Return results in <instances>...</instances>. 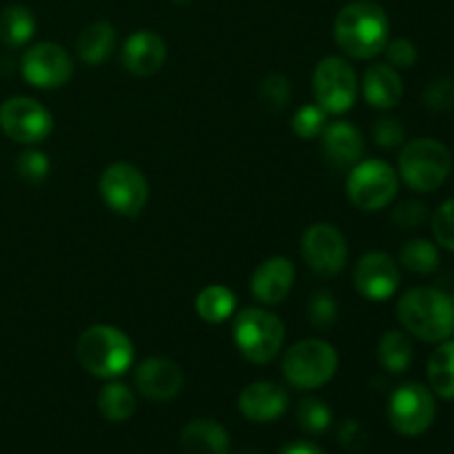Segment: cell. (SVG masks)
<instances>
[{"label":"cell","mask_w":454,"mask_h":454,"mask_svg":"<svg viewBox=\"0 0 454 454\" xmlns=\"http://www.w3.org/2000/svg\"><path fill=\"white\" fill-rule=\"evenodd\" d=\"M335 40L346 56L371 60L384 53L390 40V20L375 0H353L335 18Z\"/></svg>","instance_id":"1"},{"label":"cell","mask_w":454,"mask_h":454,"mask_svg":"<svg viewBox=\"0 0 454 454\" xmlns=\"http://www.w3.org/2000/svg\"><path fill=\"white\" fill-rule=\"evenodd\" d=\"M397 319L408 335L442 344L454 335V300L433 286H417L397 301Z\"/></svg>","instance_id":"2"},{"label":"cell","mask_w":454,"mask_h":454,"mask_svg":"<svg viewBox=\"0 0 454 454\" xmlns=\"http://www.w3.org/2000/svg\"><path fill=\"white\" fill-rule=\"evenodd\" d=\"M78 362L89 375L100 380H115L124 375L136 362V346L131 337L109 324H96L80 333L75 341Z\"/></svg>","instance_id":"3"},{"label":"cell","mask_w":454,"mask_h":454,"mask_svg":"<svg viewBox=\"0 0 454 454\" xmlns=\"http://www.w3.org/2000/svg\"><path fill=\"white\" fill-rule=\"evenodd\" d=\"M452 171V153L434 137H417L403 145L397 162V176L419 193H433L446 184Z\"/></svg>","instance_id":"4"},{"label":"cell","mask_w":454,"mask_h":454,"mask_svg":"<svg viewBox=\"0 0 454 454\" xmlns=\"http://www.w3.org/2000/svg\"><path fill=\"white\" fill-rule=\"evenodd\" d=\"M286 326L275 313L264 309H244L235 315L233 340L239 355L251 364H269L279 355Z\"/></svg>","instance_id":"5"},{"label":"cell","mask_w":454,"mask_h":454,"mask_svg":"<svg viewBox=\"0 0 454 454\" xmlns=\"http://www.w3.org/2000/svg\"><path fill=\"white\" fill-rule=\"evenodd\" d=\"M340 357L335 346L324 340H301L282 357L284 380L300 390H317L335 377Z\"/></svg>","instance_id":"6"},{"label":"cell","mask_w":454,"mask_h":454,"mask_svg":"<svg viewBox=\"0 0 454 454\" xmlns=\"http://www.w3.org/2000/svg\"><path fill=\"white\" fill-rule=\"evenodd\" d=\"M399 193V176L384 160H359L346 177V195L355 208L377 213Z\"/></svg>","instance_id":"7"},{"label":"cell","mask_w":454,"mask_h":454,"mask_svg":"<svg viewBox=\"0 0 454 454\" xmlns=\"http://www.w3.org/2000/svg\"><path fill=\"white\" fill-rule=\"evenodd\" d=\"M315 102L326 114L341 115L353 109L359 93V80L348 60L340 56H326L319 60L313 74Z\"/></svg>","instance_id":"8"},{"label":"cell","mask_w":454,"mask_h":454,"mask_svg":"<svg viewBox=\"0 0 454 454\" xmlns=\"http://www.w3.org/2000/svg\"><path fill=\"white\" fill-rule=\"evenodd\" d=\"M437 417V402L434 393L424 384L408 381L402 384L388 402V421L403 437H419Z\"/></svg>","instance_id":"9"},{"label":"cell","mask_w":454,"mask_h":454,"mask_svg":"<svg viewBox=\"0 0 454 454\" xmlns=\"http://www.w3.org/2000/svg\"><path fill=\"white\" fill-rule=\"evenodd\" d=\"M98 189L106 207L122 217H137L149 202V182L140 168L129 162L106 167Z\"/></svg>","instance_id":"10"},{"label":"cell","mask_w":454,"mask_h":454,"mask_svg":"<svg viewBox=\"0 0 454 454\" xmlns=\"http://www.w3.org/2000/svg\"><path fill=\"white\" fill-rule=\"evenodd\" d=\"M0 129L9 140L35 145L49 137L53 118L43 102L27 96H13L0 105Z\"/></svg>","instance_id":"11"},{"label":"cell","mask_w":454,"mask_h":454,"mask_svg":"<svg viewBox=\"0 0 454 454\" xmlns=\"http://www.w3.org/2000/svg\"><path fill=\"white\" fill-rule=\"evenodd\" d=\"M301 257L306 266L319 278H335L348 260L346 238L337 226L328 222H315L301 235Z\"/></svg>","instance_id":"12"},{"label":"cell","mask_w":454,"mask_h":454,"mask_svg":"<svg viewBox=\"0 0 454 454\" xmlns=\"http://www.w3.org/2000/svg\"><path fill=\"white\" fill-rule=\"evenodd\" d=\"M22 78L35 89H58L74 75V60L56 43H38L20 60Z\"/></svg>","instance_id":"13"},{"label":"cell","mask_w":454,"mask_h":454,"mask_svg":"<svg viewBox=\"0 0 454 454\" xmlns=\"http://www.w3.org/2000/svg\"><path fill=\"white\" fill-rule=\"evenodd\" d=\"M353 282L359 295L366 300L386 301L399 291L402 273H399V264L388 253L372 251L362 255V260L355 264Z\"/></svg>","instance_id":"14"},{"label":"cell","mask_w":454,"mask_h":454,"mask_svg":"<svg viewBox=\"0 0 454 454\" xmlns=\"http://www.w3.org/2000/svg\"><path fill=\"white\" fill-rule=\"evenodd\" d=\"M133 384L145 399L164 403L180 395L182 386H184V375H182V368L171 359L149 357L137 364Z\"/></svg>","instance_id":"15"},{"label":"cell","mask_w":454,"mask_h":454,"mask_svg":"<svg viewBox=\"0 0 454 454\" xmlns=\"http://www.w3.org/2000/svg\"><path fill=\"white\" fill-rule=\"evenodd\" d=\"M164 60H167V43L162 35L155 34L151 29L133 31L122 44V65L129 74L140 75H153L162 69Z\"/></svg>","instance_id":"16"},{"label":"cell","mask_w":454,"mask_h":454,"mask_svg":"<svg viewBox=\"0 0 454 454\" xmlns=\"http://www.w3.org/2000/svg\"><path fill=\"white\" fill-rule=\"evenodd\" d=\"M295 282V266L288 257L275 255L262 262L251 278V293L257 301L275 306L284 301Z\"/></svg>","instance_id":"17"},{"label":"cell","mask_w":454,"mask_h":454,"mask_svg":"<svg viewBox=\"0 0 454 454\" xmlns=\"http://www.w3.org/2000/svg\"><path fill=\"white\" fill-rule=\"evenodd\" d=\"M238 408L253 424H269L286 412L288 393L273 381H255L239 393Z\"/></svg>","instance_id":"18"},{"label":"cell","mask_w":454,"mask_h":454,"mask_svg":"<svg viewBox=\"0 0 454 454\" xmlns=\"http://www.w3.org/2000/svg\"><path fill=\"white\" fill-rule=\"evenodd\" d=\"M322 153L335 168H353L364 155V136L355 124L331 122L322 131Z\"/></svg>","instance_id":"19"},{"label":"cell","mask_w":454,"mask_h":454,"mask_svg":"<svg viewBox=\"0 0 454 454\" xmlns=\"http://www.w3.org/2000/svg\"><path fill=\"white\" fill-rule=\"evenodd\" d=\"M362 96L375 109H393L402 102L403 98V82L402 75L395 67L390 65H371L362 75Z\"/></svg>","instance_id":"20"},{"label":"cell","mask_w":454,"mask_h":454,"mask_svg":"<svg viewBox=\"0 0 454 454\" xmlns=\"http://www.w3.org/2000/svg\"><path fill=\"white\" fill-rule=\"evenodd\" d=\"M229 433L213 419L191 421L180 434L182 454H229Z\"/></svg>","instance_id":"21"},{"label":"cell","mask_w":454,"mask_h":454,"mask_svg":"<svg viewBox=\"0 0 454 454\" xmlns=\"http://www.w3.org/2000/svg\"><path fill=\"white\" fill-rule=\"evenodd\" d=\"M115 43H118V34L114 25L106 20H96L80 31L75 40V51L80 60L87 65H100L114 53Z\"/></svg>","instance_id":"22"},{"label":"cell","mask_w":454,"mask_h":454,"mask_svg":"<svg viewBox=\"0 0 454 454\" xmlns=\"http://www.w3.org/2000/svg\"><path fill=\"white\" fill-rule=\"evenodd\" d=\"M428 384L434 397L454 402V340H446L428 359Z\"/></svg>","instance_id":"23"},{"label":"cell","mask_w":454,"mask_h":454,"mask_svg":"<svg viewBox=\"0 0 454 454\" xmlns=\"http://www.w3.org/2000/svg\"><path fill=\"white\" fill-rule=\"evenodd\" d=\"M238 309V297L231 288L222 286V284H211V286L202 288L195 297V313L200 319L208 324H222L231 319Z\"/></svg>","instance_id":"24"},{"label":"cell","mask_w":454,"mask_h":454,"mask_svg":"<svg viewBox=\"0 0 454 454\" xmlns=\"http://www.w3.org/2000/svg\"><path fill=\"white\" fill-rule=\"evenodd\" d=\"M136 393L122 381H109L98 395V411L111 424H122L136 412Z\"/></svg>","instance_id":"25"},{"label":"cell","mask_w":454,"mask_h":454,"mask_svg":"<svg viewBox=\"0 0 454 454\" xmlns=\"http://www.w3.org/2000/svg\"><path fill=\"white\" fill-rule=\"evenodd\" d=\"M377 362L386 372H406L412 364V341L403 331H386L377 344Z\"/></svg>","instance_id":"26"},{"label":"cell","mask_w":454,"mask_h":454,"mask_svg":"<svg viewBox=\"0 0 454 454\" xmlns=\"http://www.w3.org/2000/svg\"><path fill=\"white\" fill-rule=\"evenodd\" d=\"M35 34V18L31 9L12 4L0 13V43L4 47H25Z\"/></svg>","instance_id":"27"},{"label":"cell","mask_w":454,"mask_h":454,"mask_svg":"<svg viewBox=\"0 0 454 454\" xmlns=\"http://www.w3.org/2000/svg\"><path fill=\"white\" fill-rule=\"evenodd\" d=\"M399 264L411 270V273L430 275L442 264V255H439L437 244L430 242V239L417 238L403 244L402 253H399Z\"/></svg>","instance_id":"28"},{"label":"cell","mask_w":454,"mask_h":454,"mask_svg":"<svg viewBox=\"0 0 454 454\" xmlns=\"http://www.w3.org/2000/svg\"><path fill=\"white\" fill-rule=\"evenodd\" d=\"M297 424L306 434H324L333 424V412L326 402L306 397L297 403Z\"/></svg>","instance_id":"29"},{"label":"cell","mask_w":454,"mask_h":454,"mask_svg":"<svg viewBox=\"0 0 454 454\" xmlns=\"http://www.w3.org/2000/svg\"><path fill=\"white\" fill-rule=\"evenodd\" d=\"M326 111L315 102V105H304L295 111L291 120V129L297 137L301 140H315L322 136L324 127H326Z\"/></svg>","instance_id":"30"},{"label":"cell","mask_w":454,"mask_h":454,"mask_svg":"<svg viewBox=\"0 0 454 454\" xmlns=\"http://www.w3.org/2000/svg\"><path fill=\"white\" fill-rule=\"evenodd\" d=\"M306 315H309V322L315 328H322V331L331 328L337 322V315H340L335 295L328 291H315L310 295L309 306H306Z\"/></svg>","instance_id":"31"},{"label":"cell","mask_w":454,"mask_h":454,"mask_svg":"<svg viewBox=\"0 0 454 454\" xmlns=\"http://www.w3.org/2000/svg\"><path fill=\"white\" fill-rule=\"evenodd\" d=\"M49 168H51V162L38 149H25L16 160L18 176L29 184H40L49 176Z\"/></svg>","instance_id":"32"},{"label":"cell","mask_w":454,"mask_h":454,"mask_svg":"<svg viewBox=\"0 0 454 454\" xmlns=\"http://www.w3.org/2000/svg\"><path fill=\"white\" fill-rule=\"evenodd\" d=\"M434 242L446 251L454 253V198L446 200L430 217Z\"/></svg>","instance_id":"33"},{"label":"cell","mask_w":454,"mask_h":454,"mask_svg":"<svg viewBox=\"0 0 454 454\" xmlns=\"http://www.w3.org/2000/svg\"><path fill=\"white\" fill-rule=\"evenodd\" d=\"M260 96L264 105L273 111H282L291 102V82L282 74H269L262 80Z\"/></svg>","instance_id":"34"},{"label":"cell","mask_w":454,"mask_h":454,"mask_svg":"<svg viewBox=\"0 0 454 454\" xmlns=\"http://www.w3.org/2000/svg\"><path fill=\"white\" fill-rule=\"evenodd\" d=\"M424 105L433 111H448L454 106V80L434 78L424 89Z\"/></svg>","instance_id":"35"},{"label":"cell","mask_w":454,"mask_h":454,"mask_svg":"<svg viewBox=\"0 0 454 454\" xmlns=\"http://www.w3.org/2000/svg\"><path fill=\"white\" fill-rule=\"evenodd\" d=\"M390 220L402 231L419 229L428 220V207L424 202H417V200H408V202H402L399 207H395Z\"/></svg>","instance_id":"36"},{"label":"cell","mask_w":454,"mask_h":454,"mask_svg":"<svg viewBox=\"0 0 454 454\" xmlns=\"http://www.w3.org/2000/svg\"><path fill=\"white\" fill-rule=\"evenodd\" d=\"M384 53L388 65L395 67V69H411V67H415L417 58H419V53H417V44L408 38L388 40Z\"/></svg>","instance_id":"37"},{"label":"cell","mask_w":454,"mask_h":454,"mask_svg":"<svg viewBox=\"0 0 454 454\" xmlns=\"http://www.w3.org/2000/svg\"><path fill=\"white\" fill-rule=\"evenodd\" d=\"M403 137H406V129L397 118H380L372 124V140L381 149H395L403 145Z\"/></svg>","instance_id":"38"},{"label":"cell","mask_w":454,"mask_h":454,"mask_svg":"<svg viewBox=\"0 0 454 454\" xmlns=\"http://www.w3.org/2000/svg\"><path fill=\"white\" fill-rule=\"evenodd\" d=\"M340 443L346 450H364L368 443V433L362 426V421L348 419L340 428Z\"/></svg>","instance_id":"39"},{"label":"cell","mask_w":454,"mask_h":454,"mask_svg":"<svg viewBox=\"0 0 454 454\" xmlns=\"http://www.w3.org/2000/svg\"><path fill=\"white\" fill-rule=\"evenodd\" d=\"M278 454H324L322 448H317L315 443L309 442H293L286 443Z\"/></svg>","instance_id":"40"},{"label":"cell","mask_w":454,"mask_h":454,"mask_svg":"<svg viewBox=\"0 0 454 454\" xmlns=\"http://www.w3.org/2000/svg\"><path fill=\"white\" fill-rule=\"evenodd\" d=\"M173 3H176V4H180V7H184V4H189L191 0H173Z\"/></svg>","instance_id":"41"},{"label":"cell","mask_w":454,"mask_h":454,"mask_svg":"<svg viewBox=\"0 0 454 454\" xmlns=\"http://www.w3.org/2000/svg\"><path fill=\"white\" fill-rule=\"evenodd\" d=\"M239 454H260L257 450H251V448H248V450H244V452H239Z\"/></svg>","instance_id":"42"}]
</instances>
